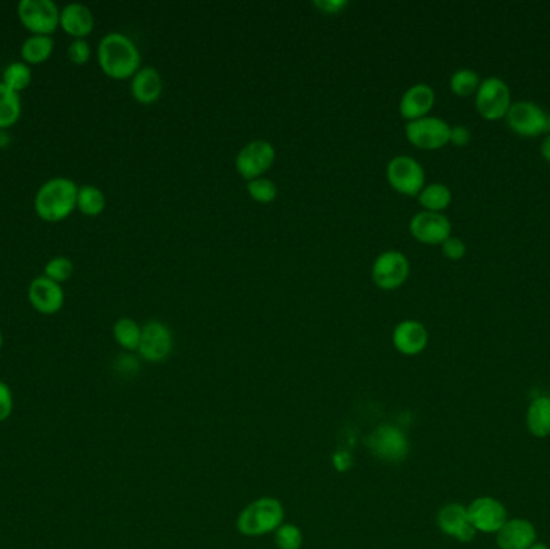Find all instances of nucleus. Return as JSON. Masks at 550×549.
I'll list each match as a JSON object with an SVG mask.
<instances>
[{"instance_id":"58836bf2","label":"nucleus","mask_w":550,"mask_h":549,"mask_svg":"<svg viewBox=\"0 0 550 549\" xmlns=\"http://www.w3.org/2000/svg\"><path fill=\"white\" fill-rule=\"evenodd\" d=\"M117 366L121 368V372L131 374V372L138 371V363L136 357H121L117 359Z\"/></svg>"},{"instance_id":"aec40b11","label":"nucleus","mask_w":550,"mask_h":549,"mask_svg":"<svg viewBox=\"0 0 550 549\" xmlns=\"http://www.w3.org/2000/svg\"><path fill=\"white\" fill-rule=\"evenodd\" d=\"M132 97L138 103L152 105L157 102L163 92V78L155 67H142L131 81Z\"/></svg>"},{"instance_id":"a19ab883","label":"nucleus","mask_w":550,"mask_h":549,"mask_svg":"<svg viewBox=\"0 0 550 549\" xmlns=\"http://www.w3.org/2000/svg\"><path fill=\"white\" fill-rule=\"evenodd\" d=\"M528 549H550L549 546H547V543H544V542H539V540H537L536 543H535V544H533V546H531V548Z\"/></svg>"},{"instance_id":"e433bc0d","label":"nucleus","mask_w":550,"mask_h":549,"mask_svg":"<svg viewBox=\"0 0 550 549\" xmlns=\"http://www.w3.org/2000/svg\"><path fill=\"white\" fill-rule=\"evenodd\" d=\"M470 139H472V132H470L467 126H462V124L451 126L449 144L455 145V147H465L470 142Z\"/></svg>"},{"instance_id":"473e14b6","label":"nucleus","mask_w":550,"mask_h":549,"mask_svg":"<svg viewBox=\"0 0 550 549\" xmlns=\"http://www.w3.org/2000/svg\"><path fill=\"white\" fill-rule=\"evenodd\" d=\"M441 250H443V254L446 256L447 260L451 261H461L467 254L465 242L459 239V237H454V235L447 237L446 241L441 243Z\"/></svg>"},{"instance_id":"72a5a7b5","label":"nucleus","mask_w":550,"mask_h":549,"mask_svg":"<svg viewBox=\"0 0 550 549\" xmlns=\"http://www.w3.org/2000/svg\"><path fill=\"white\" fill-rule=\"evenodd\" d=\"M68 57L75 65H84L89 62L90 46L86 39H75L69 44Z\"/></svg>"},{"instance_id":"1a4fd4ad","label":"nucleus","mask_w":550,"mask_h":549,"mask_svg":"<svg viewBox=\"0 0 550 549\" xmlns=\"http://www.w3.org/2000/svg\"><path fill=\"white\" fill-rule=\"evenodd\" d=\"M274 145L264 139H255L243 145L235 159V168L241 178L253 181L262 178L275 163Z\"/></svg>"},{"instance_id":"ea45409f","label":"nucleus","mask_w":550,"mask_h":549,"mask_svg":"<svg viewBox=\"0 0 550 549\" xmlns=\"http://www.w3.org/2000/svg\"><path fill=\"white\" fill-rule=\"evenodd\" d=\"M539 150H541V155H543V159L550 163V132L549 134H545L543 139V142H541V147H539Z\"/></svg>"},{"instance_id":"39448f33","label":"nucleus","mask_w":550,"mask_h":549,"mask_svg":"<svg viewBox=\"0 0 550 549\" xmlns=\"http://www.w3.org/2000/svg\"><path fill=\"white\" fill-rule=\"evenodd\" d=\"M512 103L509 84L497 76L483 79L480 89L474 94V109L486 121L505 119Z\"/></svg>"},{"instance_id":"423d86ee","label":"nucleus","mask_w":550,"mask_h":549,"mask_svg":"<svg viewBox=\"0 0 550 549\" xmlns=\"http://www.w3.org/2000/svg\"><path fill=\"white\" fill-rule=\"evenodd\" d=\"M505 123L522 138H539L550 132L549 113L530 100L512 103Z\"/></svg>"},{"instance_id":"412c9836","label":"nucleus","mask_w":550,"mask_h":549,"mask_svg":"<svg viewBox=\"0 0 550 549\" xmlns=\"http://www.w3.org/2000/svg\"><path fill=\"white\" fill-rule=\"evenodd\" d=\"M94 15L84 4H68L60 12V26L76 39L89 36L94 31Z\"/></svg>"},{"instance_id":"f257e3e1","label":"nucleus","mask_w":550,"mask_h":549,"mask_svg":"<svg viewBox=\"0 0 550 549\" xmlns=\"http://www.w3.org/2000/svg\"><path fill=\"white\" fill-rule=\"evenodd\" d=\"M98 65L113 79H127L140 69L142 57L129 36L108 33L102 37L97 50Z\"/></svg>"},{"instance_id":"a211bd4d","label":"nucleus","mask_w":550,"mask_h":549,"mask_svg":"<svg viewBox=\"0 0 550 549\" xmlns=\"http://www.w3.org/2000/svg\"><path fill=\"white\" fill-rule=\"evenodd\" d=\"M494 536L499 549H528L537 542V529L525 517H509Z\"/></svg>"},{"instance_id":"4be33fe9","label":"nucleus","mask_w":550,"mask_h":549,"mask_svg":"<svg viewBox=\"0 0 550 549\" xmlns=\"http://www.w3.org/2000/svg\"><path fill=\"white\" fill-rule=\"evenodd\" d=\"M525 424L535 439L550 437V397L539 395L526 408Z\"/></svg>"},{"instance_id":"ddd939ff","label":"nucleus","mask_w":550,"mask_h":549,"mask_svg":"<svg viewBox=\"0 0 550 549\" xmlns=\"http://www.w3.org/2000/svg\"><path fill=\"white\" fill-rule=\"evenodd\" d=\"M174 350V336L169 326L161 321H148L142 326L138 355L148 363H163Z\"/></svg>"},{"instance_id":"7ed1b4c3","label":"nucleus","mask_w":550,"mask_h":549,"mask_svg":"<svg viewBox=\"0 0 550 549\" xmlns=\"http://www.w3.org/2000/svg\"><path fill=\"white\" fill-rule=\"evenodd\" d=\"M285 522L282 502L272 496H261L241 509L237 517V530L248 538L274 533Z\"/></svg>"},{"instance_id":"f3484780","label":"nucleus","mask_w":550,"mask_h":549,"mask_svg":"<svg viewBox=\"0 0 550 549\" xmlns=\"http://www.w3.org/2000/svg\"><path fill=\"white\" fill-rule=\"evenodd\" d=\"M436 94L430 84H413L399 100V113L409 121L425 118L433 110Z\"/></svg>"},{"instance_id":"6e6552de","label":"nucleus","mask_w":550,"mask_h":549,"mask_svg":"<svg viewBox=\"0 0 550 549\" xmlns=\"http://www.w3.org/2000/svg\"><path fill=\"white\" fill-rule=\"evenodd\" d=\"M411 263L399 250H386L372 264V281L382 290H396L406 284Z\"/></svg>"},{"instance_id":"cd10ccee","label":"nucleus","mask_w":550,"mask_h":549,"mask_svg":"<svg viewBox=\"0 0 550 549\" xmlns=\"http://www.w3.org/2000/svg\"><path fill=\"white\" fill-rule=\"evenodd\" d=\"M76 206L81 213L97 216V214L102 213L107 206L105 193L96 186L79 187Z\"/></svg>"},{"instance_id":"393cba45","label":"nucleus","mask_w":550,"mask_h":549,"mask_svg":"<svg viewBox=\"0 0 550 549\" xmlns=\"http://www.w3.org/2000/svg\"><path fill=\"white\" fill-rule=\"evenodd\" d=\"M21 115L20 94L0 83V129L14 126Z\"/></svg>"},{"instance_id":"4468645a","label":"nucleus","mask_w":550,"mask_h":549,"mask_svg":"<svg viewBox=\"0 0 550 549\" xmlns=\"http://www.w3.org/2000/svg\"><path fill=\"white\" fill-rule=\"evenodd\" d=\"M409 231L413 239L420 243L441 245L447 237H451L453 224L444 213L422 210L419 213L413 214L412 220L409 223Z\"/></svg>"},{"instance_id":"9d476101","label":"nucleus","mask_w":550,"mask_h":549,"mask_svg":"<svg viewBox=\"0 0 550 549\" xmlns=\"http://www.w3.org/2000/svg\"><path fill=\"white\" fill-rule=\"evenodd\" d=\"M60 8L52 0H21L18 18L33 35H52L60 26Z\"/></svg>"},{"instance_id":"dca6fc26","label":"nucleus","mask_w":550,"mask_h":549,"mask_svg":"<svg viewBox=\"0 0 550 549\" xmlns=\"http://www.w3.org/2000/svg\"><path fill=\"white\" fill-rule=\"evenodd\" d=\"M394 348L404 357H417L423 353L430 342L427 327L417 319H404L396 324L392 336Z\"/></svg>"},{"instance_id":"f704fd0d","label":"nucleus","mask_w":550,"mask_h":549,"mask_svg":"<svg viewBox=\"0 0 550 549\" xmlns=\"http://www.w3.org/2000/svg\"><path fill=\"white\" fill-rule=\"evenodd\" d=\"M12 412H14V391L10 388V385L0 380V422H5L12 416Z\"/></svg>"},{"instance_id":"9b49d317","label":"nucleus","mask_w":550,"mask_h":549,"mask_svg":"<svg viewBox=\"0 0 550 549\" xmlns=\"http://www.w3.org/2000/svg\"><path fill=\"white\" fill-rule=\"evenodd\" d=\"M406 138L422 150H440L449 144L451 126L441 118L428 115L406 124Z\"/></svg>"},{"instance_id":"6ab92c4d","label":"nucleus","mask_w":550,"mask_h":549,"mask_svg":"<svg viewBox=\"0 0 550 549\" xmlns=\"http://www.w3.org/2000/svg\"><path fill=\"white\" fill-rule=\"evenodd\" d=\"M28 295L33 308L42 315H56L65 303L62 285L46 275L36 277L35 281L31 282Z\"/></svg>"},{"instance_id":"5701e85b","label":"nucleus","mask_w":550,"mask_h":549,"mask_svg":"<svg viewBox=\"0 0 550 549\" xmlns=\"http://www.w3.org/2000/svg\"><path fill=\"white\" fill-rule=\"evenodd\" d=\"M417 199L425 212L443 213L453 202V192L443 182H432V184H425L417 195Z\"/></svg>"},{"instance_id":"c756f323","label":"nucleus","mask_w":550,"mask_h":549,"mask_svg":"<svg viewBox=\"0 0 550 549\" xmlns=\"http://www.w3.org/2000/svg\"><path fill=\"white\" fill-rule=\"evenodd\" d=\"M274 540L279 549L303 548L304 536L301 529L295 523H285L274 532Z\"/></svg>"},{"instance_id":"20e7f679","label":"nucleus","mask_w":550,"mask_h":549,"mask_svg":"<svg viewBox=\"0 0 550 549\" xmlns=\"http://www.w3.org/2000/svg\"><path fill=\"white\" fill-rule=\"evenodd\" d=\"M365 447L373 458L388 464H398L406 461L411 451V443L406 432L401 427L388 422L375 427L365 437Z\"/></svg>"},{"instance_id":"2eb2a0df","label":"nucleus","mask_w":550,"mask_h":549,"mask_svg":"<svg viewBox=\"0 0 550 549\" xmlns=\"http://www.w3.org/2000/svg\"><path fill=\"white\" fill-rule=\"evenodd\" d=\"M436 525L444 535L459 543H472L476 530L468 519L467 506L461 502H447L436 514Z\"/></svg>"},{"instance_id":"0eeeda50","label":"nucleus","mask_w":550,"mask_h":549,"mask_svg":"<svg viewBox=\"0 0 550 549\" xmlns=\"http://www.w3.org/2000/svg\"><path fill=\"white\" fill-rule=\"evenodd\" d=\"M425 170L409 155H396L386 165V181L396 192L417 197L425 187Z\"/></svg>"},{"instance_id":"f03ea898","label":"nucleus","mask_w":550,"mask_h":549,"mask_svg":"<svg viewBox=\"0 0 550 549\" xmlns=\"http://www.w3.org/2000/svg\"><path fill=\"white\" fill-rule=\"evenodd\" d=\"M79 187L68 178H54L37 191L35 199L36 213L47 223L66 220L75 212Z\"/></svg>"},{"instance_id":"2f4dec72","label":"nucleus","mask_w":550,"mask_h":549,"mask_svg":"<svg viewBox=\"0 0 550 549\" xmlns=\"http://www.w3.org/2000/svg\"><path fill=\"white\" fill-rule=\"evenodd\" d=\"M73 273H75V264L66 256H56L54 260L48 261L44 269V275L58 284L68 281Z\"/></svg>"},{"instance_id":"f8f14e48","label":"nucleus","mask_w":550,"mask_h":549,"mask_svg":"<svg viewBox=\"0 0 550 549\" xmlns=\"http://www.w3.org/2000/svg\"><path fill=\"white\" fill-rule=\"evenodd\" d=\"M468 519L476 533L495 535L509 521V513L501 500L494 496H478L467 506Z\"/></svg>"},{"instance_id":"4c0bfd02","label":"nucleus","mask_w":550,"mask_h":549,"mask_svg":"<svg viewBox=\"0 0 550 549\" xmlns=\"http://www.w3.org/2000/svg\"><path fill=\"white\" fill-rule=\"evenodd\" d=\"M333 466L337 469L338 472H346L350 471V467L352 466V456L351 453L340 450L337 453L333 454Z\"/></svg>"},{"instance_id":"79ce46f5","label":"nucleus","mask_w":550,"mask_h":549,"mask_svg":"<svg viewBox=\"0 0 550 549\" xmlns=\"http://www.w3.org/2000/svg\"><path fill=\"white\" fill-rule=\"evenodd\" d=\"M2 345H4V337H2V332H0V348H2Z\"/></svg>"},{"instance_id":"7c9ffc66","label":"nucleus","mask_w":550,"mask_h":549,"mask_svg":"<svg viewBox=\"0 0 550 549\" xmlns=\"http://www.w3.org/2000/svg\"><path fill=\"white\" fill-rule=\"evenodd\" d=\"M247 191L250 197L258 202V203H270L277 199L279 189L275 186L274 181L270 179L256 178L253 181H248Z\"/></svg>"},{"instance_id":"a878e982","label":"nucleus","mask_w":550,"mask_h":549,"mask_svg":"<svg viewBox=\"0 0 550 549\" xmlns=\"http://www.w3.org/2000/svg\"><path fill=\"white\" fill-rule=\"evenodd\" d=\"M113 337L124 350L138 351L142 327L131 317H119L113 326Z\"/></svg>"},{"instance_id":"bb28decb","label":"nucleus","mask_w":550,"mask_h":549,"mask_svg":"<svg viewBox=\"0 0 550 549\" xmlns=\"http://www.w3.org/2000/svg\"><path fill=\"white\" fill-rule=\"evenodd\" d=\"M482 78L480 75L470 68L457 69L453 76L449 78V89L457 97H472L480 89Z\"/></svg>"},{"instance_id":"c85d7f7f","label":"nucleus","mask_w":550,"mask_h":549,"mask_svg":"<svg viewBox=\"0 0 550 549\" xmlns=\"http://www.w3.org/2000/svg\"><path fill=\"white\" fill-rule=\"evenodd\" d=\"M31 68L25 62H14L4 69V84L10 89L20 94V90H25L31 83Z\"/></svg>"},{"instance_id":"c9c22d12","label":"nucleus","mask_w":550,"mask_h":549,"mask_svg":"<svg viewBox=\"0 0 550 549\" xmlns=\"http://www.w3.org/2000/svg\"><path fill=\"white\" fill-rule=\"evenodd\" d=\"M314 7L319 8L322 14L338 15L343 14L344 8L350 5L348 0H314Z\"/></svg>"},{"instance_id":"b1692460","label":"nucleus","mask_w":550,"mask_h":549,"mask_svg":"<svg viewBox=\"0 0 550 549\" xmlns=\"http://www.w3.org/2000/svg\"><path fill=\"white\" fill-rule=\"evenodd\" d=\"M54 39L50 36L33 35L28 39H25L21 46V57L26 63L31 65H39L47 60L48 57L54 52Z\"/></svg>"}]
</instances>
